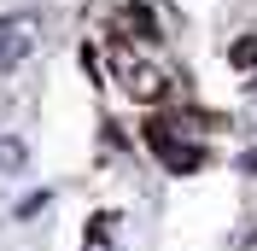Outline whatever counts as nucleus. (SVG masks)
Instances as JSON below:
<instances>
[{
  "mask_svg": "<svg viewBox=\"0 0 257 251\" xmlns=\"http://www.w3.org/2000/svg\"><path fill=\"white\" fill-rule=\"evenodd\" d=\"M228 59L240 64V70H251V64H257V35H240V41L228 47Z\"/></svg>",
  "mask_w": 257,
  "mask_h": 251,
  "instance_id": "nucleus-3",
  "label": "nucleus"
},
{
  "mask_svg": "<svg viewBox=\"0 0 257 251\" xmlns=\"http://www.w3.org/2000/svg\"><path fill=\"white\" fill-rule=\"evenodd\" d=\"M111 70H117V82H123L135 99H164V88H170V76L152 70L135 47H111Z\"/></svg>",
  "mask_w": 257,
  "mask_h": 251,
  "instance_id": "nucleus-1",
  "label": "nucleus"
},
{
  "mask_svg": "<svg viewBox=\"0 0 257 251\" xmlns=\"http://www.w3.org/2000/svg\"><path fill=\"white\" fill-rule=\"evenodd\" d=\"M24 141H12V135H6V141H0V170H24Z\"/></svg>",
  "mask_w": 257,
  "mask_h": 251,
  "instance_id": "nucleus-4",
  "label": "nucleus"
},
{
  "mask_svg": "<svg viewBox=\"0 0 257 251\" xmlns=\"http://www.w3.org/2000/svg\"><path fill=\"white\" fill-rule=\"evenodd\" d=\"M35 41H41V30L30 12H0V70H18L35 53Z\"/></svg>",
  "mask_w": 257,
  "mask_h": 251,
  "instance_id": "nucleus-2",
  "label": "nucleus"
}]
</instances>
